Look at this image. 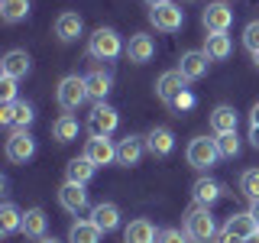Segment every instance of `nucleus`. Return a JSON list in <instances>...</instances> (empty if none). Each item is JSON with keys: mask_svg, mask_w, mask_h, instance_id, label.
<instances>
[{"mask_svg": "<svg viewBox=\"0 0 259 243\" xmlns=\"http://www.w3.org/2000/svg\"><path fill=\"white\" fill-rule=\"evenodd\" d=\"M88 52H91L94 59H101V62H110V59H117V55L123 52V39H120L117 29L97 26L91 32V39H88Z\"/></svg>", "mask_w": 259, "mask_h": 243, "instance_id": "f257e3e1", "label": "nucleus"}, {"mask_svg": "<svg viewBox=\"0 0 259 243\" xmlns=\"http://www.w3.org/2000/svg\"><path fill=\"white\" fill-rule=\"evenodd\" d=\"M185 233H188V240H194V243H210V240H214L217 227H214L210 211L201 208V205H194L188 214H185Z\"/></svg>", "mask_w": 259, "mask_h": 243, "instance_id": "f03ea898", "label": "nucleus"}, {"mask_svg": "<svg viewBox=\"0 0 259 243\" xmlns=\"http://www.w3.org/2000/svg\"><path fill=\"white\" fill-rule=\"evenodd\" d=\"M55 101H59L62 110H78L81 104L88 101V85H84V78L65 75V78L59 81V88H55Z\"/></svg>", "mask_w": 259, "mask_h": 243, "instance_id": "7ed1b4c3", "label": "nucleus"}, {"mask_svg": "<svg viewBox=\"0 0 259 243\" xmlns=\"http://www.w3.org/2000/svg\"><path fill=\"white\" fill-rule=\"evenodd\" d=\"M149 23L159 32H178V29L185 26V10L168 0V4H159V7H152V10H149Z\"/></svg>", "mask_w": 259, "mask_h": 243, "instance_id": "20e7f679", "label": "nucleus"}, {"mask_svg": "<svg viewBox=\"0 0 259 243\" xmlns=\"http://www.w3.org/2000/svg\"><path fill=\"white\" fill-rule=\"evenodd\" d=\"M221 156V149H217V140H207V136H194L188 143V166L194 169H210Z\"/></svg>", "mask_w": 259, "mask_h": 243, "instance_id": "39448f33", "label": "nucleus"}, {"mask_svg": "<svg viewBox=\"0 0 259 243\" xmlns=\"http://www.w3.org/2000/svg\"><path fill=\"white\" fill-rule=\"evenodd\" d=\"M117 124H120V113L110 104H97L91 110V117H88V133L91 136H110L117 130Z\"/></svg>", "mask_w": 259, "mask_h": 243, "instance_id": "423d86ee", "label": "nucleus"}, {"mask_svg": "<svg viewBox=\"0 0 259 243\" xmlns=\"http://www.w3.org/2000/svg\"><path fill=\"white\" fill-rule=\"evenodd\" d=\"M201 23H204L207 32H227L233 26V10L224 4V0H217V4H207L204 13H201Z\"/></svg>", "mask_w": 259, "mask_h": 243, "instance_id": "0eeeda50", "label": "nucleus"}, {"mask_svg": "<svg viewBox=\"0 0 259 243\" xmlns=\"http://www.w3.org/2000/svg\"><path fill=\"white\" fill-rule=\"evenodd\" d=\"M32 107L26 101H13V104H0V124L10 130H26L32 124Z\"/></svg>", "mask_w": 259, "mask_h": 243, "instance_id": "6e6552de", "label": "nucleus"}, {"mask_svg": "<svg viewBox=\"0 0 259 243\" xmlns=\"http://www.w3.org/2000/svg\"><path fill=\"white\" fill-rule=\"evenodd\" d=\"M32 152H36V140L26 133V130H13L10 136H7V159L10 162H26V159H32Z\"/></svg>", "mask_w": 259, "mask_h": 243, "instance_id": "1a4fd4ad", "label": "nucleus"}, {"mask_svg": "<svg viewBox=\"0 0 259 243\" xmlns=\"http://www.w3.org/2000/svg\"><path fill=\"white\" fill-rule=\"evenodd\" d=\"M84 159L94 162V166H110V162H117V146L107 136H91L84 146Z\"/></svg>", "mask_w": 259, "mask_h": 243, "instance_id": "9d476101", "label": "nucleus"}, {"mask_svg": "<svg viewBox=\"0 0 259 243\" xmlns=\"http://www.w3.org/2000/svg\"><path fill=\"white\" fill-rule=\"evenodd\" d=\"M59 205L68 211V214H81L88 208V191L84 185H75V182H65L59 188Z\"/></svg>", "mask_w": 259, "mask_h": 243, "instance_id": "9b49d317", "label": "nucleus"}, {"mask_svg": "<svg viewBox=\"0 0 259 243\" xmlns=\"http://www.w3.org/2000/svg\"><path fill=\"white\" fill-rule=\"evenodd\" d=\"M182 91H185V75H182L178 68L165 71V75H159V81H156V94H159L165 104H172Z\"/></svg>", "mask_w": 259, "mask_h": 243, "instance_id": "f8f14e48", "label": "nucleus"}, {"mask_svg": "<svg viewBox=\"0 0 259 243\" xmlns=\"http://www.w3.org/2000/svg\"><path fill=\"white\" fill-rule=\"evenodd\" d=\"M207 65H210V59L204 52H185L182 62H178V71L185 75V81H198L207 75Z\"/></svg>", "mask_w": 259, "mask_h": 243, "instance_id": "ddd939ff", "label": "nucleus"}, {"mask_svg": "<svg viewBox=\"0 0 259 243\" xmlns=\"http://www.w3.org/2000/svg\"><path fill=\"white\" fill-rule=\"evenodd\" d=\"M29 55H26V49H10V52L4 55V65H0V68H4V75L7 78H26L29 75Z\"/></svg>", "mask_w": 259, "mask_h": 243, "instance_id": "4468645a", "label": "nucleus"}, {"mask_svg": "<svg viewBox=\"0 0 259 243\" xmlns=\"http://www.w3.org/2000/svg\"><path fill=\"white\" fill-rule=\"evenodd\" d=\"M152 55H156V43H152V36H146V32H136V36L130 39V46H126V59L136 62V65H146Z\"/></svg>", "mask_w": 259, "mask_h": 243, "instance_id": "2eb2a0df", "label": "nucleus"}, {"mask_svg": "<svg viewBox=\"0 0 259 243\" xmlns=\"http://www.w3.org/2000/svg\"><path fill=\"white\" fill-rule=\"evenodd\" d=\"M156 240H159V233L152 227V221H146V217L130 221L126 230H123V243H156Z\"/></svg>", "mask_w": 259, "mask_h": 243, "instance_id": "dca6fc26", "label": "nucleus"}, {"mask_svg": "<svg viewBox=\"0 0 259 243\" xmlns=\"http://www.w3.org/2000/svg\"><path fill=\"white\" fill-rule=\"evenodd\" d=\"M146 149H149L152 156H168V152L175 149V136H172V130H165V127H152L149 133H146Z\"/></svg>", "mask_w": 259, "mask_h": 243, "instance_id": "f3484780", "label": "nucleus"}, {"mask_svg": "<svg viewBox=\"0 0 259 243\" xmlns=\"http://www.w3.org/2000/svg\"><path fill=\"white\" fill-rule=\"evenodd\" d=\"M221 194H224V185L214 182V178H198V182L191 185V198H194V205H201V208L214 205Z\"/></svg>", "mask_w": 259, "mask_h": 243, "instance_id": "a211bd4d", "label": "nucleus"}, {"mask_svg": "<svg viewBox=\"0 0 259 243\" xmlns=\"http://www.w3.org/2000/svg\"><path fill=\"white\" fill-rule=\"evenodd\" d=\"M81 29H84V23H81V16L71 13V10L59 13V20H55V36H59L62 43H75L81 36Z\"/></svg>", "mask_w": 259, "mask_h": 243, "instance_id": "6ab92c4d", "label": "nucleus"}, {"mask_svg": "<svg viewBox=\"0 0 259 243\" xmlns=\"http://www.w3.org/2000/svg\"><path fill=\"white\" fill-rule=\"evenodd\" d=\"M91 221L101 227L104 233H107V230H117V227H120V208L110 205V201H101V205L91 208Z\"/></svg>", "mask_w": 259, "mask_h": 243, "instance_id": "aec40b11", "label": "nucleus"}, {"mask_svg": "<svg viewBox=\"0 0 259 243\" xmlns=\"http://www.w3.org/2000/svg\"><path fill=\"white\" fill-rule=\"evenodd\" d=\"M46 227H49V217L42 208H29L26 214H23V237H32V240H42L46 237Z\"/></svg>", "mask_w": 259, "mask_h": 243, "instance_id": "412c9836", "label": "nucleus"}, {"mask_svg": "<svg viewBox=\"0 0 259 243\" xmlns=\"http://www.w3.org/2000/svg\"><path fill=\"white\" fill-rule=\"evenodd\" d=\"M201 52H204L210 62H224L227 55L233 52V43H230L227 32H210V36L204 39V49H201Z\"/></svg>", "mask_w": 259, "mask_h": 243, "instance_id": "4be33fe9", "label": "nucleus"}, {"mask_svg": "<svg viewBox=\"0 0 259 243\" xmlns=\"http://www.w3.org/2000/svg\"><path fill=\"white\" fill-rule=\"evenodd\" d=\"M84 85H88V97L97 101V104H104V97L110 94V75L104 68L88 71V75H84Z\"/></svg>", "mask_w": 259, "mask_h": 243, "instance_id": "5701e85b", "label": "nucleus"}, {"mask_svg": "<svg viewBox=\"0 0 259 243\" xmlns=\"http://www.w3.org/2000/svg\"><path fill=\"white\" fill-rule=\"evenodd\" d=\"M143 149H146L143 136H126V140H120V146H117V162L120 166H136L140 156H143Z\"/></svg>", "mask_w": 259, "mask_h": 243, "instance_id": "b1692460", "label": "nucleus"}, {"mask_svg": "<svg viewBox=\"0 0 259 243\" xmlns=\"http://www.w3.org/2000/svg\"><path fill=\"white\" fill-rule=\"evenodd\" d=\"M224 230L233 233L237 240H246V237H253V233H259V227L253 221V214H249V211H243V214H233L230 221L224 224Z\"/></svg>", "mask_w": 259, "mask_h": 243, "instance_id": "393cba45", "label": "nucleus"}, {"mask_svg": "<svg viewBox=\"0 0 259 243\" xmlns=\"http://www.w3.org/2000/svg\"><path fill=\"white\" fill-rule=\"evenodd\" d=\"M101 227H97L91 217L88 221H75L68 230V243H101Z\"/></svg>", "mask_w": 259, "mask_h": 243, "instance_id": "a878e982", "label": "nucleus"}, {"mask_svg": "<svg viewBox=\"0 0 259 243\" xmlns=\"http://www.w3.org/2000/svg\"><path fill=\"white\" fill-rule=\"evenodd\" d=\"M210 127H214V133H237V110L230 107V104H221V107H214L210 113Z\"/></svg>", "mask_w": 259, "mask_h": 243, "instance_id": "bb28decb", "label": "nucleus"}, {"mask_svg": "<svg viewBox=\"0 0 259 243\" xmlns=\"http://www.w3.org/2000/svg\"><path fill=\"white\" fill-rule=\"evenodd\" d=\"M94 162H88L84 156L81 159H71L68 166H65V182H75V185H88L94 178Z\"/></svg>", "mask_w": 259, "mask_h": 243, "instance_id": "cd10ccee", "label": "nucleus"}, {"mask_svg": "<svg viewBox=\"0 0 259 243\" xmlns=\"http://www.w3.org/2000/svg\"><path fill=\"white\" fill-rule=\"evenodd\" d=\"M16 230H23V211L7 201V205L0 208V233L10 237V233H16Z\"/></svg>", "mask_w": 259, "mask_h": 243, "instance_id": "c85d7f7f", "label": "nucleus"}, {"mask_svg": "<svg viewBox=\"0 0 259 243\" xmlns=\"http://www.w3.org/2000/svg\"><path fill=\"white\" fill-rule=\"evenodd\" d=\"M52 136L59 143H71V140H78V120L71 117V113H65V117H59L52 124Z\"/></svg>", "mask_w": 259, "mask_h": 243, "instance_id": "c756f323", "label": "nucleus"}, {"mask_svg": "<svg viewBox=\"0 0 259 243\" xmlns=\"http://www.w3.org/2000/svg\"><path fill=\"white\" fill-rule=\"evenodd\" d=\"M0 16L7 23H20L29 16V0H0Z\"/></svg>", "mask_w": 259, "mask_h": 243, "instance_id": "7c9ffc66", "label": "nucleus"}, {"mask_svg": "<svg viewBox=\"0 0 259 243\" xmlns=\"http://www.w3.org/2000/svg\"><path fill=\"white\" fill-rule=\"evenodd\" d=\"M240 191L246 194L249 201L259 198V169H246V172L240 175Z\"/></svg>", "mask_w": 259, "mask_h": 243, "instance_id": "2f4dec72", "label": "nucleus"}, {"mask_svg": "<svg viewBox=\"0 0 259 243\" xmlns=\"http://www.w3.org/2000/svg\"><path fill=\"white\" fill-rule=\"evenodd\" d=\"M217 140V149H221V156H227V159H233L240 152V136L237 133H221V136H214Z\"/></svg>", "mask_w": 259, "mask_h": 243, "instance_id": "473e14b6", "label": "nucleus"}, {"mask_svg": "<svg viewBox=\"0 0 259 243\" xmlns=\"http://www.w3.org/2000/svg\"><path fill=\"white\" fill-rule=\"evenodd\" d=\"M243 46L249 49V52H259V20H253V23H246V29H243Z\"/></svg>", "mask_w": 259, "mask_h": 243, "instance_id": "72a5a7b5", "label": "nucleus"}, {"mask_svg": "<svg viewBox=\"0 0 259 243\" xmlns=\"http://www.w3.org/2000/svg\"><path fill=\"white\" fill-rule=\"evenodd\" d=\"M16 101V78H0V104H13Z\"/></svg>", "mask_w": 259, "mask_h": 243, "instance_id": "f704fd0d", "label": "nucleus"}, {"mask_svg": "<svg viewBox=\"0 0 259 243\" xmlns=\"http://www.w3.org/2000/svg\"><path fill=\"white\" fill-rule=\"evenodd\" d=\"M172 107H175L178 113H182V110H191V107H194V94L188 91V88H185V91H182V94H178L175 101H172Z\"/></svg>", "mask_w": 259, "mask_h": 243, "instance_id": "c9c22d12", "label": "nucleus"}, {"mask_svg": "<svg viewBox=\"0 0 259 243\" xmlns=\"http://www.w3.org/2000/svg\"><path fill=\"white\" fill-rule=\"evenodd\" d=\"M156 243H188V233L185 230H162Z\"/></svg>", "mask_w": 259, "mask_h": 243, "instance_id": "e433bc0d", "label": "nucleus"}, {"mask_svg": "<svg viewBox=\"0 0 259 243\" xmlns=\"http://www.w3.org/2000/svg\"><path fill=\"white\" fill-rule=\"evenodd\" d=\"M249 127H259V101L253 104V110H249Z\"/></svg>", "mask_w": 259, "mask_h": 243, "instance_id": "4c0bfd02", "label": "nucleus"}, {"mask_svg": "<svg viewBox=\"0 0 259 243\" xmlns=\"http://www.w3.org/2000/svg\"><path fill=\"white\" fill-rule=\"evenodd\" d=\"M249 214H253V221H256V227H259V198L249 201Z\"/></svg>", "mask_w": 259, "mask_h": 243, "instance_id": "58836bf2", "label": "nucleus"}, {"mask_svg": "<svg viewBox=\"0 0 259 243\" xmlns=\"http://www.w3.org/2000/svg\"><path fill=\"white\" fill-rule=\"evenodd\" d=\"M249 143L259 149V127H249Z\"/></svg>", "mask_w": 259, "mask_h": 243, "instance_id": "ea45409f", "label": "nucleus"}, {"mask_svg": "<svg viewBox=\"0 0 259 243\" xmlns=\"http://www.w3.org/2000/svg\"><path fill=\"white\" fill-rule=\"evenodd\" d=\"M149 7H159V4H168V0H146Z\"/></svg>", "mask_w": 259, "mask_h": 243, "instance_id": "a19ab883", "label": "nucleus"}, {"mask_svg": "<svg viewBox=\"0 0 259 243\" xmlns=\"http://www.w3.org/2000/svg\"><path fill=\"white\" fill-rule=\"evenodd\" d=\"M243 243H259V233H253V237H246Z\"/></svg>", "mask_w": 259, "mask_h": 243, "instance_id": "79ce46f5", "label": "nucleus"}, {"mask_svg": "<svg viewBox=\"0 0 259 243\" xmlns=\"http://www.w3.org/2000/svg\"><path fill=\"white\" fill-rule=\"evenodd\" d=\"M39 243H59V240H55V237H42V240H39Z\"/></svg>", "mask_w": 259, "mask_h": 243, "instance_id": "37998d69", "label": "nucleus"}, {"mask_svg": "<svg viewBox=\"0 0 259 243\" xmlns=\"http://www.w3.org/2000/svg\"><path fill=\"white\" fill-rule=\"evenodd\" d=\"M253 62H256V68H259V52H256V55H253Z\"/></svg>", "mask_w": 259, "mask_h": 243, "instance_id": "c03bdc74", "label": "nucleus"}]
</instances>
